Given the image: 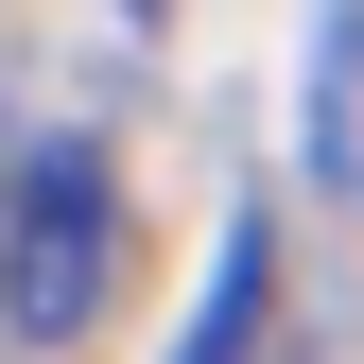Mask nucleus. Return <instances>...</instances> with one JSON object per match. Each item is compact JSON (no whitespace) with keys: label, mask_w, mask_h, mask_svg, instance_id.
Returning a JSON list of instances; mask_svg holds the SVG:
<instances>
[{"label":"nucleus","mask_w":364,"mask_h":364,"mask_svg":"<svg viewBox=\"0 0 364 364\" xmlns=\"http://www.w3.org/2000/svg\"><path fill=\"white\" fill-rule=\"evenodd\" d=\"M105 295H122V173L87 139H35L18 191H0V330H18V347H70Z\"/></svg>","instance_id":"nucleus-1"},{"label":"nucleus","mask_w":364,"mask_h":364,"mask_svg":"<svg viewBox=\"0 0 364 364\" xmlns=\"http://www.w3.org/2000/svg\"><path fill=\"white\" fill-rule=\"evenodd\" d=\"M312 156H330L347 191H364V0H347L330 35H312Z\"/></svg>","instance_id":"nucleus-2"},{"label":"nucleus","mask_w":364,"mask_h":364,"mask_svg":"<svg viewBox=\"0 0 364 364\" xmlns=\"http://www.w3.org/2000/svg\"><path fill=\"white\" fill-rule=\"evenodd\" d=\"M260 295H278V278H260V225H225V278H208V312H191V330H173L156 364H243V330H260Z\"/></svg>","instance_id":"nucleus-3"},{"label":"nucleus","mask_w":364,"mask_h":364,"mask_svg":"<svg viewBox=\"0 0 364 364\" xmlns=\"http://www.w3.org/2000/svg\"><path fill=\"white\" fill-rule=\"evenodd\" d=\"M139 18H156V0H139Z\"/></svg>","instance_id":"nucleus-4"}]
</instances>
